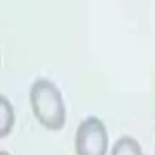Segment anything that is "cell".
<instances>
[{"instance_id": "6da1fadb", "label": "cell", "mask_w": 155, "mask_h": 155, "mask_svg": "<svg viewBox=\"0 0 155 155\" xmlns=\"http://www.w3.org/2000/svg\"><path fill=\"white\" fill-rule=\"evenodd\" d=\"M33 113L38 121L47 130L58 131L65 124V104L57 85L46 79H36L29 92Z\"/></svg>"}, {"instance_id": "7a4b0ae2", "label": "cell", "mask_w": 155, "mask_h": 155, "mask_svg": "<svg viewBox=\"0 0 155 155\" xmlns=\"http://www.w3.org/2000/svg\"><path fill=\"white\" fill-rule=\"evenodd\" d=\"M108 132L101 119L88 116L80 122L75 133L76 155H105L108 150Z\"/></svg>"}, {"instance_id": "3957f363", "label": "cell", "mask_w": 155, "mask_h": 155, "mask_svg": "<svg viewBox=\"0 0 155 155\" xmlns=\"http://www.w3.org/2000/svg\"><path fill=\"white\" fill-rule=\"evenodd\" d=\"M15 110L10 99L0 93V139L8 136L15 125Z\"/></svg>"}, {"instance_id": "277c9868", "label": "cell", "mask_w": 155, "mask_h": 155, "mask_svg": "<svg viewBox=\"0 0 155 155\" xmlns=\"http://www.w3.org/2000/svg\"><path fill=\"white\" fill-rule=\"evenodd\" d=\"M110 155H143V151L137 139L131 136H122L114 143Z\"/></svg>"}, {"instance_id": "5b68a950", "label": "cell", "mask_w": 155, "mask_h": 155, "mask_svg": "<svg viewBox=\"0 0 155 155\" xmlns=\"http://www.w3.org/2000/svg\"><path fill=\"white\" fill-rule=\"evenodd\" d=\"M0 155H11V154L6 150H0Z\"/></svg>"}]
</instances>
